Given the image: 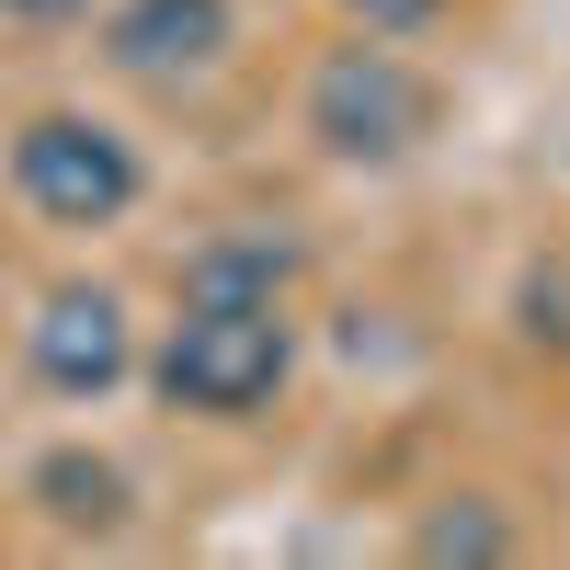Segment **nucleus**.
Here are the masks:
<instances>
[{
  "label": "nucleus",
  "instance_id": "nucleus-1",
  "mask_svg": "<svg viewBox=\"0 0 570 570\" xmlns=\"http://www.w3.org/2000/svg\"><path fill=\"white\" fill-rule=\"evenodd\" d=\"M297 376V320L285 297H183L160 354H149V389L183 422H263Z\"/></svg>",
  "mask_w": 570,
  "mask_h": 570
},
{
  "label": "nucleus",
  "instance_id": "nucleus-2",
  "mask_svg": "<svg viewBox=\"0 0 570 570\" xmlns=\"http://www.w3.org/2000/svg\"><path fill=\"white\" fill-rule=\"evenodd\" d=\"M434 126H445V91L400 35H354L308 69V137L343 171H400Z\"/></svg>",
  "mask_w": 570,
  "mask_h": 570
},
{
  "label": "nucleus",
  "instance_id": "nucleus-3",
  "mask_svg": "<svg viewBox=\"0 0 570 570\" xmlns=\"http://www.w3.org/2000/svg\"><path fill=\"white\" fill-rule=\"evenodd\" d=\"M12 195H23V217H46V228H115L137 195H149V171H137L126 126L58 104V115H35V126L12 137Z\"/></svg>",
  "mask_w": 570,
  "mask_h": 570
},
{
  "label": "nucleus",
  "instance_id": "nucleus-4",
  "mask_svg": "<svg viewBox=\"0 0 570 570\" xmlns=\"http://www.w3.org/2000/svg\"><path fill=\"white\" fill-rule=\"evenodd\" d=\"M23 365L46 400H115L137 376V320L115 285H46L23 320Z\"/></svg>",
  "mask_w": 570,
  "mask_h": 570
},
{
  "label": "nucleus",
  "instance_id": "nucleus-5",
  "mask_svg": "<svg viewBox=\"0 0 570 570\" xmlns=\"http://www.w3.org/2000/svg\"><path fill=\"white\" fill-rule=\"evenodd\" d=\"M240 46V0H115L104 12V69L126 80H206Z\"/></svg>",
  "mask_w": 570,
  "mask_h": 570
},
{
  "label": "nucleus",
  "instance_id": "nucleus-6",
  "mask_svg": "<svg viewBox=\"0 0 570 570\" xmlns=\"http://www.w3.org/2000/svg\"><path fill=\"white\" fill-rule=\"evenodd\" d=\"M23 491H35V513H46L58 537H91V548L126 537V513H137V480H126L115 456H91V445L35 456V480H23Z\"/></svg>",
  "mask_w": 570,
  "mask_h": 570
},
{
  "label": "nucleus",
  "instance_id": "nucleus-7",
  "mask_svg": "<svg viewBox=\"0 0 570 570\" xmlns=\"http://www.w3.org/2000/svg\"><path fill=\"white\" fill-rule=\"evenodd\" d=\"M285 285H297V240L274 228H217L183 252V297H285Z\"/></svg>",
  "mask_w": 570,
  "mask_h": 570
},
{
  "label": "nucleus",
  "instance_id": "nucleus-8",
  "mask_svg": "<svg viewBox=\"0 0 570 570\" xmlns=\"http://www.w3.org/2000/svg\"><path fill=\"white\" fill-rule=\"evenodd\" d=\"M411 559L422 570H491V559H513V525H502V513H491V491H445L434 513H422V525H411Z\"/></svg>",
  "mask_w": 570,
  "mask_h": 570
},
{
  "label": "nucleus",
  "instance_id": "nucleus-9",
  "mask_svg": "<svg viewBox=\"0 0 570 570\" xmlns=\"http://www.w3.org/2000/svg\"><path fill=\"white\" fill-rule=\"evenodd\" d=\"M434 23V0H365V35H422Z\"/></svg>",
  "mask_w": 570,
  "mask_h": 570
},
{
  "label": "nucleus",
  "instance_id": "nucleus-10",
  "mask_svg": "<svg viewBox=\"0 0 570 570\" xmlns=\"http://www.w3.org/2000/svg\"><path fill=\"white\" fill-rule=\"evenodd\" d=\"M0 12H12V23H80L91 0H0Z\"/></svg>",
  "mask_w": 570,
  "mask_h": 570
}]
</instances>
